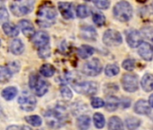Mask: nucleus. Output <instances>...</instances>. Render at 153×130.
<instances>
[{"instance_id": "nucleus-1", "label": "nucleus", "mask_w": 153, "mask_h": 130, "mask_svg": "<svg viewBox=\"0 0 153 130\" xmlns=\"http://www.w3.org/2000/svg\"><path fill=\"white\" fill-rule=\"evenodd\" d=\"M57 11L54 6L50 2L42 4L37 11V24L42 27L51 26L56 19Z\"/></svg>"}, {"instance_id": "nucleus-2", "label": "nucleus", "mask_w": 153, "mask_h": 130, "mask_svg": "<svg viewBox=\"0 0 153 130\" xmlns=\"http://www.w3.org/2000/svg\"><path fill=\"white\" fill-rule=\"evenodd\" d=\"M44 117L47 125H49L52 128H59L62 126L67 120V113L65 112V109L60 107L49 109L45 113Z\"/></svg>"}, {"instance_id": "nucleus-3", "label": "nucleus", "mask_w": 153, "mask_h": 130, "mask_svg": "<svg viewBox=\"0 0 153 130\" xmlns=\"http://www.w3.org/2000/svg\"><path fill=\"white\" fill-rule=\"evenodd\" d=\"M114 16L116 20L125 23L132 16V7L131 4L125 0L118 2L114 7Z\"/></svg>"}, {"instance_id": "nucleus-4", "label": "nucleus", "mask_w": 153, "mask_h": 130, "mask_svg": "<svg viewBox=\"0 0 153 130\" xmlns=\"http://www.w3.org/2000/svg\"><path fill=\"white\" fill-rule=\"evenodd\" d=\"M34 7V0H15L10 4L11 12L16 16H23L31 13Z\"/></svg>"}, {"instance_id": "nucleus-5", "label": "nucleus", "mask_w": 153, "mask_h": 130, "mask_svg": "<svg viewBox=\"0 0 153 130\" xmlns=\"http://www.w3.org/2000/svg\"><path fill=\"white\" fill-rule=\"evenodd\" d=\"M29 86L32 90H34L35 94L39 97L43 96L49 90V83L45 80L40 78L38 75L33 73L30 76L29 80Z\"/></svg>"}, {"instance_id": "nucleus-6", "label": "nucleus", "mask_w": 153, "mask_h": 130, "mask_svg": "<svg viewBox=\"0 0 153 130\" xmlns=\"http://www.w3.org/2000/svg\"><path fill=\"white\" fill-rule=\"evenodd\" d=\"M73 88L76 92L79 94L92 96L95 95L98 90V85L97 82L94 81H82L74 83Z\"/></svg>"}, {"instance_id": "nucleus-7", "label": "nucleus", "mask_w": 153, "mask_h": 130, "mask_svg": "<svg viewBox=\"0 0 153 130\" xmlns=\"http://www.w3.org/2000/svg\"><path fill=\"white\" fill-rule=\"evenodd\" d=\"M102 70H103V66H102L101 61L97 58H93L88 61V62H86L83 65L82 72L88 76L95 77V76L99 75Z\"/></svg>"}, {"instance_id": "nucleus-8", "label": "nucleus", "mask_w": 153, "mask_h": 130, "mask_svg": "<svg viewBox=\"0 0 153 130\" xmlns=\"http://www.w3.org/2000/svg\"><path fill=\"white\" fill-rule=\"evenodd\" d=\"M18 104L23 110L26 112H30L34 110L37 101L33 95H32L27 91H25L20 95L18 99Z\"/></svg>"}, {"instance_id": "nucleus-9", "label": "nucleus", "mask_w": 153, "mask_h": 130, "mask_svg": "<svg viewBox=\"0 0 153 130\" xmlns=\"http://www.w3.org/2000/svg\"><path fill=\"white\" fill-rule=\"evenodd\" d=\"M103 42L106 46H118L123 43L121 34L114 29L106 30L103 35Z\"/></svg>"}, {"instance_id": "nucleus-10", "label": "nucleus", "mask_w": 153, "mask_h": 130, "mask_svg": "<svg viewBox=\"0 0 153 130\" xmlns=\"http://www.w3.org/2000/svg\"><path fill=\"white\" fill-rule=\"evenodd\" d=\"M122 85L127 92H135L138 88V77L133 73H126L122 78Z\"/></svg>"}, {"instance_id": "nucleus-11", "label": "nucleus", "mask_w": 153, "mask_h": 130, "mask_svg": "<svg viewBox=\"0 0 153 130\" xmlns=\"http://www.w3.org/2000/svg\"><path fill=\"white\" fill-rule=\"evenodd\" d=\"M32 42H33V45L38 50H41L42 48H45V47L49 46L50 36L46 32L39 31V32H36L33 34V36L32 37Z\"/></svg>"}, {"instance_id": "nucleus-12", "label": "nucleus", "mask_w": 153, "mask_h": 130, "mask_svg": "<svg viewBox=\"0 0 153 130\" xmlns=\"http://www.w3.org/2000/svg\"><path fill=\"white\" fill-rule=\"evenodd\" d=\"M126 41L130 47L136 48V47H139L140 43H142V36L140 32H138L137 30L131 29L128 31L126 34Z\"/></svg>"}, {"instance_id": "nucleus-13", "label": "nucleus", "mask_w": 153, "mask_h": 130, "mask_svg": "<svg viewBox=\"0 0 153 130\" xmlns=\"http://www.w3.org/2000/svg\"><path fill=\"white\" fill-rule=\"evenodd\" d=\"M58 8L60 15L65 19H72L75 16L74 13V7L72 3L69 2H59Z\"/></svg>"}, {"instance_id": "nucleus-14", "label": "nucleus", "mask_w": 153, "mask_h": 130, "mask_svg": "<svg viewBox=\"0 0 153 130\" xmlns=\"http://www.w3.org/2000/svg\"><path fill=\"white\" fill-rule=\"evenodd\" d=\"M138 53L145 61H151L153 58V48L149 43L142 42L138 47Z\"/></svg>"}, {"instance_id": "nucleus-15", "label": "nucleus", "mask_w": 153, "mask_h": 130, "mask_svg": "<svg viewBox=\"0 0 153 130\" xmlns=\"http://www.w3.org/2000/svg\"><path fill=\"white\" fill-rule=\"evenodd\" d=\"M134 111L139 115H149L151 111V107L148 101L140 99L134 105Z\"/></svg>"}, {"instance_id": "nucleus-16", "label": "nucleus", "mask_w": 153, "mask_h": 130, "mask_svg": "<svg viewBox=\"0 0 153 130\" xmlns=\"http://www.w3.org/2000/svg\"><path fill=\"white\" fill-rule=\"evenodd\" d=\"M19 27L22 30L23 34L27 37H33V34H35L33 25L29 20H26V19L21 20L19 22Z\"/></svg>"}, {"instance_id": "nucleus-17", "label": "nucleus", "mask_w": 153, "mask_h": 130, "mask_svg": "<svg viewBox=\"0 0 153 130\" xmlns=\"http://www.w3.org/2000/svg\"><path fill=\"white\" fill-rule=\"evenodd\" d=\"M10 52L15 55H20L25 51V45L23 42L20 39H15L13 40L9 44Z\"/></svg>"}, {"instance_id": "nucleus-18", "label": "nucleus", "mask_w": 153, "mask_h": 130, "mask_svg": "<svg viewBox=\"0 0 153 130\" xmlns=\"http://www.w3.org/2000/svg\"><path fill=\"white\" fill-rule=\"evenodd\" d=\"M4 33L9 37H16L19 34V28L12 23L6 22L2 25Z\"/></svg>"}, {"instance_id": "nucleus-19", "label": "nucleus", "mask_w": 153, "mask_h": 130, "mask_svg": "<svg viewBox=\"0 0 153 130\" xmlns=\"http://www.w3.org/2000/svg\"><path fill=\"white\" fill-rule=\"evenodd\" d=\"M141 87L144 91L150 92L153 90V75L150 73H147L142 77V80L140 81Z\"/></svg>"}, {"instance_id": "nucleus-20", "label": "nucleus", "mask_w": 153, "mask_h": 130, "mask_svg": "<svg viewBox=\"0 0 153 130\" xmlns=\"http://www.w3.org/2000/svg\"><path fill=\"white\" fill-rule=\"evenodd\" d=\"M81 37L88 41H95L97 39V32L92 26L83 27L81 30Z\"/></svg>"}, {"instance_id": "nucleus-21", "label": "nucleus", "mask_w": 153, "mask_h": 130, "mask_svg": "<svg viewBox=\"0 0 153 130\" xmlns=\"http://www.w3.org/2000/svg\"><path fill=\"white\" fill-rule=\"evenodd\" d=\"M95 53V49L90 45H81L78 49V54L82 59H88Z\"/></svg>"}, {"instance_id": "nucleus-22", "label": "nucleus", "mask_w": 153, "mask_h": 130, "mask_svg": "<svg viewBox=\"0 0 153 130\" xmlns=\"http://www.w3.org/2000/svg\"><path fill=\"white\" fill-rule=\"evenodd\" d=\"M108 129L109 130H123V123L120 117L114 116L110 117L108 122Z\"/></svg>"}, {"instance_id": "nucleus-23", "label": "nucleus", "mask_w": 153, "mask_h": 130, "mask_svg": "<svg viewBox=\"0 0 153 130\" xmlns=\"http://www.w3.org/2000/svg\"><path fill=\"white\" fill-rule=\"evenodd\" d=\"M119 103H120V100L118 98L114 97V96H109L107 97L106 99V101H105V109L107 111H114L117 109L118 106H119Z\"/></svg>"}, {"instance_id": "nucleus-24", "label": "nucleus", "mask_w": 153, "mask_h": 130, "mask_svg": "<svg viewBox=\"0 0 153 130\" xmlns=\"http://www.w3.org/2000/svg\"><path fill=\"white\" fill-rule=\"evenodd\" d=\"M76 126L79 130H88L90 126V117L87 115H82L76 119Z\"/></svg>"}, {"instance_id": "nucleus-25", "label": "nucleus", "mask_w": 153, "mask_h": 130, "mask_svg": "<svg viewBox=\"0 0 153 130\" xmlns=\"http://www.w3.org/2000/svg\"><path fill=\"white\" fill-rule=\"evenodd\" d=\"M13 72L10 70V68L7 67H3L0 66V82L4 83V82H7L9 81V80L12 78L13 76Z\"/></svg>"}, {"instance_id": "nucleus-26", "label": "nucleus", "mask_w": 153, "mask_h": 130, "mask_svg": "<svg viewBox=\"0 0 153 130\" xmlns=\"http://www.w3.org/2000/svg\"><path fill=\"white\" fill-rule=\"evenodd\" d=\"M17 89L16 87H7L6 89H4L2 90V97L6 99V100H12L13 99H15V97L17 95Z\"/></svg>"}, {"instance_id": "nucleus-27", "label": "nucleus", "mask_w": 153, "mask_h": 130, "mask_svg": "<svg viewBox=\"0 0 153 130\" xmlns=\"http://www.w3.org/2000/svg\"><path fill=\"white\" fill-rule=\"evenodd\" d=\"M40 72L42 76H44L46 78H50V77L54 75L55 68L52 66L51 64L46 63V64H43L42 66L40 68Z\"/></svg>"}, {"instance_id": "nucleus-28", "label": "nucleus", "mask_w": 153, "mask_h": 130, "mask_svg": "<svg viewBox=\"0 0 153 130\" xmlns=\"http://www.w3.org/2000/svg\"><path fill=\"white\" fill-rule=\"evenodd\" d=\"M126 123V126L129 130H135L137 129L140 125V120L137 117H128L125 121Z\"/></svg>"}, {"instance_id": "nucleus-29", "label": "nucleus", "mask_w": 153, "mask_h": 130, "mask_svg": "<svg viewBox=\"0 0 153 130\" xmlns=\"http://www.w3.org/2000/svg\"><path fill=\"white\" fill-rule=\"evenodd\" d=\"M120 72V69L116 64H108L105 67V73L107 77H114Z\"/></svg>"}, {"instance_id": "nucleus-30", "label": "nucleus", "mask_w": 153, "mask_h": 130, "mask_svg": "<svg viewBox=\"0 0 153 130\" xmlns=\"http://www.w3.org/2000/svg\"><path fill=\"white\" fill-rule=\"evenodd\" d=\"M93 120H94V124L96 126L97 128H103L105 125V117L103 114L101 113H95L94 115V117H93Z\"/></svg>"}, {"instance_id": "nucleus-31", "label": "nucleus", "mask_w": 153, "mask_h": 130, "mask_svg": "<svg viewBox=\"0 0 153 130\" xmlns=\"http://www.w3.org/2000/svg\"><path fill=\"white\" fill-rule=\"evenodd\" d=\"M76 15L79 18H86L90 15V9L86 5H79L76 7Z\"/></svg>"}, {"instance_id": "nucleus-32", "label": "nucleus", "mask_w": 153, "mask_h": 130, "mask_svg": "<svg viewBox=\"0 0 153 130\" xmlns=\"http://www.w3.org/2000/svg\"><path fill=\"white\" fill-rule=\"evenodd\" d=\"M25 121L29 123L33 126H40L42 123V118L37 116V115H33V116H28L25 117Z\"/></svg>"}, {"instance_id": "nucleus-33", "label": "nucleus", "mask_w": 153, "mask_h": 130, "mask_svg": "<svg viewBox=\"0 0 153 130\" xmlns=\"http://www.w3.org/2000/svg\"><path fill=\"white\" fill-rule=\"evenodd\" d=\"M8 11L2 0H0V22L6 23L8 20Z\"/></svg>"}, {"instance_id": "nucleus-34", "label": "nucleus", "mask_w": 153, "mask_h": 130, "mask_svg": "<svg viewBox=\"0 0 153 130\" xmlns=\"http://www.w3.org/2000/svg\"><path fill=\"white\" fill-rule=\"evenodd\" d=\"M93 21L95 25H97V26H103L105 24V17L103 14L95 13L93 15Z\"/></svg>"}, {"instance_id": "nucleus-35", "label": "nucleus", "mask_w": 153, "mask_h": 130, "mask_svg": "<svg viewBox=\"0 0 153 130\" xmlns=\"http://www.w3.org/2000/svg\"><path fill=\"white\" fill-rule=\"evenodd\" d=\"M123 68L129 72L133 71L135 68V61L133 59H126L123 61Z\"/></svg>"}, {"instance_id": "nucleus-36", "label": "nucleus", "mask_w": 153, "mask_h": 130, "mask_svg": "<svg viewBox=\"0 0 153 130\" xmlns=\"http://www.w3.org/2000/svg\"><path fill=\"white\" fill-rule=\"evenodd\" d=\"M94 5L99 8V9H107L110 6V2H109V0H92Z\"/></svg>"}, {"instance_id": "nucleus-37", "label": "nucleus", "mask_w": 153, "mask_h": 130, "mask_svg": "<svg viewBox=\"0 0 153 130\" xmlns=\"http://www.w3.org/2000/svg\"><path fill=\"white\" fill-rule=\"evenodd\" d=\"M60 93H61L62 97H63L65 99H67V100H69V99H72V96H73L72 91H71V90H70L68 87H67V86H61V88H60Z\"/></svg>"}, {"instance_id": "nucleus-38", "label": "nucleus", "mask_w": 153, "mask_h": 130, "mask_svg": "<svg viewBox=\"0 0 153 130\" xmlns=\"http://www.w3.org/2000/svg\"><path fill=\"white\" fill-rule=\"evenodd\" d=\"M105 105V102L100 99V98H94L92 99V101H91V106L94 108H102Z\"/></svg>"}, {"instance_id": "nucleus-39", "label": "nucleus", "mask_w": 153, "mask_h": 130, "mask_svg": "<svg viewBox=\"0 0 153 130\" xmlns=\"http://www.w3.org/2000/svg\"><path fill=\"white\" fill-rule=\"evenodd\" d=\"M38 54L42 59H46V58L50 57V55H51V48H50V46H47V47L42 48L41 50H38Z\"/></svg>"}, {"instance_id": "nucleus-40", "label": "nucleus", "mask_w": 153, "mask_h": 130, "mask_svg": "<svg viewBox=\"0 0 153 130\" xmlns=\"http://www.w3.org/2000/svg\"><path fill=\"white\" fill-rule=\"evenodd\" d=\"M143 34L147 39L153 42V28H151V27L144 28L143 29Z\"/></svg>"}, {"instance_id": "nucleus-41", "label": "nucleus", "mask_w": 153, "mask_h": 130, "mask_svg": "<svg viewBox=\"0 0 153 130\" xmlns=\"http://www.w3.org/2000/svg\"><path fill=\"white\" fill-rule=\"evenodd\" d=\"M7 130H32V129L29 126H16V125H13V126H9Z\"/></svg>"}, {"instance_id": "nucleus-42", "label": "nucleus", "mask_w": 153, "mask_h": 130, "mask_svg": "<svg viewBox=\"0 0 153 130\" xmlns=\"http://www.w3.org/2000/svg\"><path fill=\"white\" fill-rule=\"evenodd\" d=\"M8 67L10 68V70L12 71L13 73H16L20 70V64L17 61H13L12 63H10L8 65Z\"/></svg>"}, {"instance_id": "nucleus-43", "label": "nucleus", "mask_w": 153, "mask_h": 130, "mask_svg": "<svg viewBox=\"0 0 153 130\" xmlns=\"http://www.w3.org/2000/svg\"><path fill=\"white\" fill-rule=\"evenodd\" d=\"M149 103L150 107L153 108V94L150 95V97H149Z\"/></svg>"}, {"instance_id": "nucleus-44", "label": "nucleus", "mask_w": 153, "mask_h": 130, "mask_svg": "<svg viewBox=\"0 0 153 130\" xmlns=\"http://www.w3.org/2000/svg\"><path fill=\"white\" fill-rule=\"evenodd\" d=\"M85 1H90V0H85Z\"/></svg>"}, {"instance_id": "nucleus-45", "label": "nucleus", "mask_w": 153, "mask_h": 130, "mask_svg": "<svg viewBox=\"0 0 153 130\" xmlns=\"http://www.w3.org/2000/svg\"><path fill=\"white\" fill-rule=\"evenodd\" d=\"M0 46H1V41H0Z\"/></svg>"}]
</instances>
